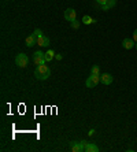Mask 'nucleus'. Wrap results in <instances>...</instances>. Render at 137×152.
<instances>
[{"label":"nucleus","mask_w":137,"mask_h":152,"mask_svg":"<svg viewBox=\"0 0 137 152\" xmlns=\"http://www.w3.org/2000/svg\"><path fill=\"white\" fill-rule=\"evenodd\" d=\"M34 77L37 78V80L44 81V80H47V78L51 77V69H49L48 66H45V64L37 66L36 70H34Z\"/></svg>","instance_id":"nucleus-1"},{"label":"nucleus","mask_w":137,"mask_h":152,"mask_svg":"<svg viewBox=\"0 0 137 152\" xmlns=\"http://www.w3.org/2000/svg\"><path fill=\"white\" fill-rule=\"evenodd\" d=\"M33 62H34L36 66H41V64H45V53L41 52V51H36L33 53Z\"/></svg>","instance_id":"nucleus-2"},{"label":"nucleus","mask_w":137,"mask_h":152,"mask_svg":"<svg viewBox=\"0 0 137 152\" xmlns=\"http://www.w3.org/2000/svg\"><path fill=\"white\" fill-rule=\"evenodd\" d=\"M29 63V58L28 55H25V53H18L17 56H15V64L19 66V67H26Z\"/></svg>","instance_id":"nucleus-3"},{"label":"nucleus","mask_w":137,"mask_h":152,"mask_svg":"<svg viewBox=\"0 0 137 152\" xmlns=\"http://www.w3.org/2000/svg\"><path fill=\"white\" fill-rule=\"evenodd\" d=\"M99 82H100V75L91 74L86 78V81H85V86H86V88H95Z\"/></svg>","instance_id":"nucleus-4"},{"label":"nucleus","mask_w":137,"mask_h":152,"mask_svg":"<svg viewBox=\"0 0 137 152\" xmlns=\"http://www.w3.org/2000/svg\"><path fill=\"white\" fill-rule=\"evenodd\" d=\"M64 19L69 22H73L74 19H77V11L74 10V8H67L66 11H64V14H63Z\"/></svg>","instance_id":"nucleus-5"},{"label":"nucleus","mask_w":137,"mask_h":152,"mask_svg":"<svg viewBox=\"0 0 137 152\" xmlns=\"http://www.w3.org/2000/svg\"><path fill=\"white\" fill-rule=\"evenodd\" d=\"M85 145H86L85 141L73 142V145H71V151L73 152H85Z\"/></svg>","instance_id":"nucleus-6"},{"label":"nucleus","mask_w":137,"mask_h":152,"mask_svg":"<svg viewBox=\"0 0 137 152\" xmlns=\"http://www.w3.org/2000/svg\"><path fill=\"white\" fill-rule=\"evenodd\" d=\"M113 75L111 74H108V73H104V74H102L100 75V82L102 84H104V85H110L111 82H113Z\"/></svg>","instance_id":"nucleus-7"},{"label":"nucleus","mask_w":137,"mask_h":152,"mask_svg":"<svg viewBox=\"0 0 137 152\" xmlns=\"http://www.w3.org/2000/svg\"><path fill=\"white\" fill-rule=\"evenodd\" d=\"M37 45L42 47V48L48 47L49 45V39H48V37H45L44 34L40 36V37H37Z\"/></svg>","instance_id":"nucleus-8"},{"label":"nucleus","mask_w":137,"mask_h":152,"mask_svg":"<svg viewBox=\"0 0 137 152\" xmlns=\"http://www.w3.org/2000/svg\"><path fill=\"white\" fill-rule=\"evenodd\" d=\"M134 45H136V41L133 39H125L122 41V47L125 50H132V48H134Z\"/></svg>","instance_id":"nucleus-9"},{"label":"nucleus","mask_w":137,"mask_h":152,"mask_svg":"<svg viewBox=\"0 0 137 152\" xmlns=\"http://www.w3.org/2000/svg\"><path fill=\"white\" fill-rule=\"evenodd\" d=\"M115 4H116V0H107V3L103 4V6H100V8H102L103 11H108L110 8L115 7Z\"/></svg>","instance_id":"nucleus-10"},{"label":"nucleus","mask_w":137,"mask_h":152,"mask_svg":"<svg viewBox=\"0 0 137 152\" xmlns=\"http://www.w3.org/2000/svg\"><path fill=\"white\" fill-rule=\"evenodd\" d=\"M36 44H37V36L30 34L28 39H26V47H29V48H30V47L36 45Z\"/></svg>","instance_id":"nucleus-11"},{"label":"nucleus","mask_w":137,"mask_h":152,"mask_svg":"<svg viewBox=\"0 0 137 152\" xmlns=\"http://www.w3.org/2000/svg\"><path fill=\"white\" fill-rule=\"evenodd\" d=\"M99 147L96 144H92V142H86L85 145V152H97Z\"/></svg>","instance_id":"nucleus-12"},{"label":"nucleus","mask_w":137,"mask_h":152,"mask_svg":"<svg viewBox=\"0 0 137 152\" xmlns=\"http://www.w3.org/2000/svg\"><path fill=\"white\" fill-rule=\"evenodd\" d=\"M81 22H82L84 25H92V23H96V19H93L91 15H84Z\"/></svg>","instance_id":"nucleus-13"},{"label":"nucleus","mask_w":137,"mask_h":152,"mask_svg":"<svg viewBox=\"0 0 137 152\" xmlns=\"http://www.w3.org/2000/svg\"><path fill=\"white\" fill-rule=\"evenodd\" d=\"M55 55H56V53L53 52L52 50H48V51L45 52V60H47V62H51V60L55 58Z\"/></svg>","instance_id":"nucleus-14"},{"label":"nucleus","mask_w":137,"mask_h":152,"mask_svg":"<svg viewBox=\"0 0 137 152\" xmlns=\"http://www.w3.org/2000/svg\"><path fill=\"white\" fill-rule=\"evenodd\" d=\"M91 74L100 75V67H99L97 64H95V66H92V69H91Z\"/></svg>","instance_id":"nucleus-15"},{"label":"nucleus","mask_w":137,"mask_h":152,"mask_svg":"<svg viewBox=\"0 0 137 152\" xmlns=\"http://www.w3.org/2000/svg\"><path fill=\"white\" fill-rule=\"evenodd\" d=\"M82 23V22H80V21H77V19H74L73 22H71V28L73 29H78L80 28V25Z\"/></svg>","instance_id":"nucleus-16"},{"label":"nucleus","mask_w":137,"mask_h":152,"mask_svg":"<svg viewBox=\"0 0 137 152\" xmlns=\"http://www.w3.org/2000/svg\"><path fill=\"white\" fill-rule=\"evenodd\" d=\"M33 34L34 36H37V37H40V36H42V32L40 30V29H36L34 32H33Z\"/></svg>","instance_id":"nucleus-17"},{"label":"nucleus","mask_w":137,"mask_h":152,"mask_svg":"<svg viewBox=\"0 0 137 152\" xmlns=\"http://www.w3.org/2000/svg\"><path fill=\"white\" fill-rule=\"evenodd\" d=\"M96 3H97L99 6H103V4L107 3V0H96Z\"/></svg>","instance_id":"nucleus-18"},{"label":"nucleus","mask_w":137,"mask_h":152,"mask_svg":"<svg viewBox=\"0 0 137 152\" xmlns=\"http://www.w3.org/2000/svg\"><path fill=\"white\" fill-rule=\"evenodd\" d=\"M133 40L137 42V29H136V30H134V32H133Z\"/></svg>","instance_id":"nucleus-19"},{"label":"nucleus","mask_w":137,"mask_h":152,"mask_svg":"<svg viewBox=\"0 0 137 152\" xmlns=\"http://www.w3.org/2000/svg\"><path fill=\"white\" fill-rule=\"evenodd\" d=\"M55 59H56V60H62V55L56 53V55H55Z\"/></svg>","instance_id":"nucleus-20"},{"label":"nucleus","mask_w":137,"mask_h":152,"mask_svg":"<svg viewBox=\"0 0 137 152\" xmlns=\"http://www.w3.org/2000/svg\"><path fill=\"white\" fill-rule=\"evenodd\" d=\"M134 48H136V50H137V42H136V45H134Z\"/></svg>","instance_id":"nucleus-21"}]
</instances>
